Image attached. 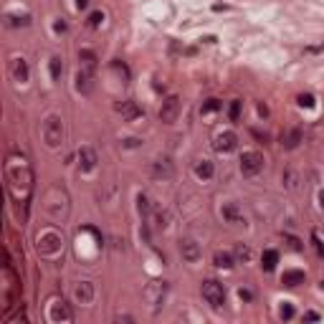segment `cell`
<instances>
[{
    "label": "cell",
    "mask_w": 324,
    "mask_h": 324,
    "mask_svg": "<svg viewBox=\"0 0 324 324\" xmlns=\"http://www.w3.org/2000/svg\"><path fill=\"white\" fill-rule=\"evenodd\" d=\"M43 142H46L51 150L61 147V142H64V122H61V116L51 114L46 119V124H43Z\"/></svg>",
    "instance_id": "cell-2"
},
{
    "label": "cell",
    "mask_w": 324,
    "mask_h": 324,
    "mask_svg": "<svg viewBox=\"0 0 324 324\" xmlns=\"http://www.w3.org/2000/svg\"><path fill=\"white\" fill-rule=\"evenodd\" d=\"M96 162H99V155L94 147H81L79 150V170L81 172H92L96 167Z\"/></svg>",
    "instance_id": "cell-10"
},
{
    "label": "cell",
    "mask_w": 324,
    "mask_h": 324,
    "mask_svg": "<svg viewBox=\"0 0 324 324\" xmlns=\"http://www.w3.org/2000/svg\"><path fill=\"white\" fill-rule=\"evenodd\" d=\"M73 314H71V309L64 299H56L51 304V322H71Z\"/></svg>",
    "instance_id": "cell-16"
},
{
    "label": "cell",
    "mask_w": 324,
    "mask_h": 324,
    "mask_svg": "<svg viewBox=\"0 0 324 324\" xmlns=\"http://www.w3.org/2000/svg\"><path fill=\"white\" fill-rule=\"evenodd\" d=\"M56 195L53 193H48V198H46V210H48V215L53 218V220H61V218H66V213H69V195L64 193L61 187H58V200H53Z\"/></svg>",
    "instance_id": "cell-6"
},
{
    "label": "cell",
    "mask_w": 324,
    "mask_h": 324,
    "mask_svg": "<svg viewBox=\"0 0 324 324\" xmlns=\"http://www.w3.org/2000/svg\"><path fill=\"white\" fill-rule=\"evenodd\" d=\"M218 109H220V99L210 96V99H205V101H203V107H200V114L205 116V114H213V112H218Z\"/></svg>",
    "instance_id": "cell-30"
},
{
    "label": "cell",
    "mask_w": 324,
    "mask_h": 324,
    "mask_svg": "<svg viewBox=\"0 0 324 324\" xmlns=\"http://www.w3.org/2000/svg\"><path fill=\"white\" fill-rule=\"evenodd\" d=\"M235 256L243 258V261H248V258H251V248L243 246V243H238V246H235Z\"/></svg>",
    "instance_id": "cell-33"
},
{
    "label": "cell",
    "mask_w": 324,
    "mask_h": 324,
    "mask_svg": "<svg viewBox=\"0 0 324 324\" xmlns=\"http://www.w3.org/2000/svg\"><path fill=\"white\" fill-rule=\"evenodd\" d=\"M278 317H281V319H291L294 317V306L291 304H284L281 309H278Z\"/></svg>",
    "instance_id": "cell-36"
},
{
    "label": "cell",
    "mask_w": 324,
    "mask_h": 324,
    "mask_svg": "<svg viewBox=\"0 0 324 324\" xmlns=\"http://www.w3.org/2000/svg\"><path fill=\"white\" fill-rule=\"evenodd\" d=\"M281 281H284L286 286H299V284H304V281H306V274H304V271H299V269H289V271H284Z\"/></svg>",
    "instance_id": "cell-22"
},
{
    "label": "cell",
    "mask_w": 324,
    "mask_h": 324,
    "mask_svg": "<svg viewBox=\"0 0 324 324\" xmlns=\"http://www.w3.org/2000/svg\"><path fill=\"white\" fill-rule=\"evenodd\" d=\"M18 187H21V200L18 203L28 205L31 190H33V172H31V167H28V162L23 157H21V162L10 160V165H8V190H10V195H16Z\"/></svg>",
    "instance_id": "cell-1"
},
{
    "label": "cell",
    "mask_w": 324,
    "mask_h": 324,
    "mask_svg": "<svg viewBox=\"0 0 324 324\" xmlns=\"http://www.w3.org/2000/svg\"><path fill=\"white\" fill-rule=\"evenodd\" d=\"M213 172H215V167H213V162L210 160H200L198 165H195V175L200 180H210L213 178Z\"/></svg>",
    "instance_id": "cell-24"
},
{
    "label": "cell",
    "mask_w": 324,
    "mask_h": 324,
    "mask_svg": "<svg viewBox=\"0 0 324 324\" xmlns=\"http://www.w3.org/2000/svg\"><path fill=\"white\" fill-rule=\"evenodd\" d=\"M299 107L312 109V107H314V96H312V94H299Z\"/></svg>",
    "instance_id": "cell-34"
},
{
    "label": "cell",
    "mask_w": 324,
    "mask_h": 324,
    "mask_svg": "<svg viewBox=\"0 0 324 324\" xmlns=\"http://www.w3.org/2000/svg\"><path fill=\"white\" fill-rule=\"evenodd\" d=\"M289 246L294 248V251H301V243H299L297 238H289Z\"/></svg>",
    "instance_id": "cell-40"
},
{
    "label": "cell",
    "mask_w": 324,
    "mask_h": 324,
    "mask_svg": "<svg viewBox=\"0 0 324 324\" xmlns=\"http://www.w3.org/2000/svg\"><path fill=\"white\" fill-rule=\"evenodd\" d=\"M258 114L266 116V114H269V107H266V104H258Z\"/></svg>",
    "instance_id": "cell-42"
},
{
    "label": "cell",
    "mask_w": 324,
    "mask_h": 324,
    "mask_svg": "<svg viewBox=\"0 0 324 324\" xmlns=\"http://www.w3.org/2000/svg\"><path fill=\"white\" fill-rule=\"evenodd\" d=\"M48 69H51V79L58 81L61 79V73H64V64H61V56H51V61H48Z\"/></svg>",
    "instance_id": "cell-28"
},
{
    "label": "cell",
    "mask_w": 324,
    "mask_h": 324,
    "mask_svg": "<svg viewBox=\"0 0 324 324\" xmlns=\"http://www.w3.org/2000/svg\"><path fill=\"white\" fill-rule=\"evenodd\" d=\"M178 114H180V96H175V94L165 96V101L160 104V112H157L160 122L162 124H172L175 119H178Z\"/></svg>",
    "instance_id": "cell-7"
},
{
    "label": "cell",
    "mask_w": 324,
    "mask_h": 324,
    "mask_svg": "<svg viewBox=\"0 0 324 324\" xmlns=\"http://www.w3.org/2000/svg\"><path fill=\"white\" fill-rule=\"evenodd\" d=\"M165 291H167L165 281H152L150 286H147V299H150L152 304H160L162 299H165Z\"/></svg>",
    "instance_id": "cell-19"
},
{
    "label": "cell",
    "mask_w": 324,
    "mask_h": 324,
    "mask_svg": "<svg viewBox=\"0 0 324 324\" xmlns=\"http://www.w3.org/2000/svg\"><path fill=\"white\" fill-rule=\"evenodd\" d=\"M278 263V251L276 248H266V251L261 254V269L263 271H274Z\"/></svg>",
    "instance_id": "cell-21"
},
{
    "label": "cell",
    "mask_w": 324,
    "mask_h": 324,
    "mask_svg": "<svg viewBox=\"0 0 324 324\" xmlns=\"http://www.w3.org/2000/svg\"><path fill=\"white\" fill-rule=\"evenodd\" d=\"M319 205H322V208H324V190H322V193H319Z\"/></svg>",
    "instance_id": "cell-43"
},
{
    "label": "cell",
    "mask_w": 324,
    "mask_h": 324,
    "mask_svg": "<svg viewBox=\"0 0 324 324\" xmlns=\"http://www.w3.org/2000/svg\"><path fill=\"white\" fill-rule=\"evenodd\" d=\"M263 155L256 152V150H248L241 155V175L243 178H256V175L263 170Z\"/></svg>",
    "instance_id": "cell-5"
},
{
    "label": "cell",
    "mask_w": 324,
    "mask_h": 324,
    "mask_svg": "<svg viewBox=\"0 0 324 324\" xmlns=\"http://www.w3.org/2000/svg\"><path fill=\"white\" fill-rule=\"evenodd\" d=\"M112 66H114V71H119V73H122V76H124V81L129 79V69H127V66H124V64L119 61V58H116V61H114Z\"/></svg>",
    "instance_id": "cell-35"
},
{
    "label": "cell",
    "mask_w": 324,
    "mask_h": 324,
    "mask_svg": "<svg viewBox=\"0 0 324 324\" xmlns=\"http://www.w3.org/2000/svg\"><path fill=\"white\" fill-rule=\"evenodd\" d=\"M213 263H215L218 269H233V256L226 254V251H218V254L213 256Z\"/></svg>",
    "instance_id": "cell-27"
},
{
    "label": "cell",
    "mask_w": 324,
    "mask_h": 324,
    "mask_svg": "<svg viewBox=\"0 0 324 324\" xmlns=\"http://www.w3.org/2000/svg\"><path fill=\"white\" fill-rule=\"evenodd\" d=\"M137 210H139V215L147 220L152 215V210H155V205H152V200H150V195H144V193H139L137 195Z\"/></svg>",
    "instance_id": "cell-23"
},
{
    "label": "cell",
    "mask_w": 324,
    "mask_h": 324,
    "mask_svg": "<svg viewBox=\"0 0 324 324\" xmlns=\"http://www.w3.org/2000/svg\"><path fill=\"white\" fill-rule=\"evenodd\" d=\"M86 23H89V28H101V25H104V13H101V10H94V13H89V18H86Z\"/></svg>",
    "instance_id": "cell-31"
},
{
    "label": "cell",
    "mask_w": 324,
    "mask_h": 324,
    "mask_svg": "<svg viewBox=\"0 0 324 324\" xmlns=\"http://www.w3.org/2000/svg\"><path fill=\"white\" fill-rule=\"evenodd\" d=\"M139 144H142L139 137H129V139H124V147H139Z\"/></svg>",
    "instance_id": "cell-37"
},
{
    "label": "cell",
    "mask_w": 324,
    "mask_h": 324,
    "mask_svg": "<svg viewBox=\"0 0 324 324\" xmlns=\"http://www.w3.org/2000/svg\"><path fill=\"white\" fill-rule=\"evenodd\" d=\"M73 297H76L79 304L89 306V304L94 301V284H92V281H79L76 289H73Z\"/></svg>",
    "instance_id": "cell-15"
},
{
    "label": "cell",
    "mask_w": 324,
    "mask_h": 324,
    "mask_svg": "<svg viewBox=\"0 0 324 324\" xmlns=\"http://www.w3.org/2000/svg\"><path fill=\"white\" fill-rule=\"evenodd\" d=\"M61 246H64V238L56 231H43L36 238V248L43 256H56L58 251H61Z\"/></svg>",
    "instance_id": "cell-4"
},
{
    "label": "cell",
    "mask_w": 324,
    "mask_h": 324,
    "mask_svg": "<svg viewBox=\"0 0 324 324\" xmlns=\"http://www.w3.org/2000/svg\"><path fill=\"white\" fill-rule=\"evenodd\" d=\"M175 175V167H172V162L167 157H160L152 162V178L155 180H170Z\"/></svg>",
    "instance_id": "cell-11"
},
{
    "label": "cell",
    "mask_w": 324,
    "mask_h": 324,
    "mask_svg": "<svg viewBox=\"0 0 324 324\" xmlns=\"http://www.w3.org/2000/svg\"><path fill=\"white\" fill-rule=\"evenodd\" d=\"M76 89L81 92V94H92L94 92V71L92 69H79V73H76Z\"/></svg>",
    "instance_id": "cell-14"
},
{
    "label": "cell",
    "mask_w": 324,
    "mask_h": 324,
    "mask_svg": "<svg viewBox=\"0 0 324 324\" xmlns=\"http://www.w3.org/2000/svg\"><path fill=\"white\" fill-rule=\"evenodd\" d=\"M5 25L8 28H25V25H31V16H28V13H8Z\"/></svg>",
    "instance_id": "cell-20"
},
{
    "label": "cell",
    "mask_w": 324,
    "mask_h": 324,
    "mask_svg": "<svg viewBox=\"0 0 324 324\" xmlns=\"http://www.w3.org/2000/svg\"><path fill=\"white\" fill-rule=\"evenodd\" d=\"M114 109H116V112H119V114L124 116V119H127V122H137V119H139V116L144 114V112L139 109V104H137V101H132V99H127V101H119V104H116Z\"/></svg>",
    "instance_id": "cell-12"
},
{
    "label": "cell",
    "mask_w": 324,
    "mask_h": 324,
    "mask_svg": "<svg viewBox=\"0 0 324 324\" xmlns=\"http://www.w3.org/2000/svg\"><path fill=\"white\" fill-rule=\"evenodd\" d=\"M304 319H309V322H317V319H319V314H317V312H304Z\"/></svg>",
    "instance_id": "cell-39"
},
{
    "label": "cell",
    "mask_w": 324,
    "mask_h": 324,
    "mask_svg": "<svg viewBox=\"0 0 324 324\" xmlns=\"http://www.w3.org/2000/svg\"><path fill=\"white\" fill-rule=\"evenodd\" d=\"M79 61H81V66L84 69H96V61H99V58H96V53L94 51H89V48H81L79 51Z\"/></svg>",
    "instance_id": "cell-26"
},
{
    "label": "cell",
    "mask_w": 324,
    "mask_h": 324,
    "mask_svg": "<svg viewBox=\"0 0 324 324\" xmlns=\"http://www.w3.org/2000/svg\"><path fill=\"white\" fill-rule=\"evenodd\" d=\"M238 294H241V299H246V301H251V299H254V294H251V291H246V289H241Z\"/></svg>",
    "instance_id": "cell-38"
},
{
    "label": "cell",
    "mask_w": 324,
    "mask_h": 324,
    "mask_svg": "<svg viewBox=\"0 0 324 324\" xmlns=\"http://www.w3.org/2000/svg\"><path fill=\"white\" fill-rule=\"evenodd\" d=\"M220 213H223V218L228 220V223H235V226H238V223H246L243 210H241L235 203H226L223 208H220Z\"/></svg>",
    "instance_id": "cell-18"
},
{
    "label": "cell",
    "mask_w": 324,
    "mask_h": 324,
    "mask_svg": "<svg viewBox=\"0 0 324 324\" xmlns=\"http://www.w3.org/2000/svg\"><path fill=\"white\" fill-rule=\"evenodd\" d=\"M200 294H203V299L208 301L213 309H223V304H226V289H223V284H220V281H215V278L203 281Z\"/></svg>",
    "instance_id": "cell-3"
},
{
    "label": "cell",
    "mask_w": 324,
    "mask_h": 324,
    "mask_svg": "<svg viewBox=\"0 0 324 324\" xmlns=\"http://www.w3.org/2000/svg\"><path fill=\"white\" fill-rule=\"evenodd\" d=\"M312 246H314L317 256H319V258H324V243H322V238H319L317 233H312Z\"/></svg>",
    "instance_id": "cell-32"
},
{
    "label": "cell",
    "mask_w": 324,
    "mask_h": 324,
    "mask_svg": "<svg viewBox=\"0 0 324 324\" xmlns=\"http://www.w3.org/2000/svg\"><path fill=\"white\" fill-rule=\"evenodd\" d=\"M180 256H183V261H187V263H198L200 256H203V251H200V246H198L193 238H183V241H180Z\"/></svg>",
    "instance_id": "cell-9"
},
{
    "label": "cell",
    "mask_w": 324,
    "mask_h": 324,
    "mask_svg": "<svg viewBox=\"0 0 324 324\" xmlns=\"http://www.w3.org/2000/svg\"><path fill=\"white\" fill-rule=\"evenodd\" d=\"M213 147H215V152L228 155V152H233L235 147H238V137H235V132H220V135L215 137V142H213Z\"/></svg>",
    "instance_id": "cell-8"
},
{
    "label": "cell",
    "mask_w": 324,
    "mask_h": 324,
    "mask_svg": "<svg viewBox=\"0 0 324 324\" xmlns=\"http://www.w3.org/2000/svg\"><path fill=\"white\" fill-rule=\"evenodd\" d=\"M10 73H13V81H18V84H25L28 76H31V71H28V61L23 56H16L10 61Z\"/></svg>",
    "instance_id": "cell-13"
},
{
    "label": "cell",
    "mask_w": 324,
    "mask_h": 324,
    "mask_svg": "<svg viewBox=\"0 0 324 324\" xmlns=\"http://www.w3.org/2000/svg\"><path fill=\"white\" fill-rule=\"evenodd\" d=\"M147 223H152L157 231L167 228V213H165V210H160V208H155V210H152V215L147 218Z\"/></svg>",
    "instance_id": "cell-25"
},
{
    "label": "cell",
    "mask_w": 324,
    "mask_h": 324,
    "mask_svg": "<svg viewBox=\"0 0 324 324\" xmlns=\"http://www.w3.org/2000/svg\"><path fill=\"white\" fill-rule=\"evenodd\" d=\"M76 8L79 10H86V8H89V0H76Z\"/></svg>",
    "instance_id": "cell-41"
},
{
    "label": "cell",
    "mask_w": 324,
    "mask_h": 324,
    "mask_svg": "<svg viewBox=\"0 0 324 324\" xmlns=\"http://www.w3.org/2000/svg\"><path fill=\"white\" fill-rule=\"evenodd\" d=\"M304 142V132L299 127H291L286 135L281 137V144H284V150H297V147Z\"/></svg>",
    "instance_id": "cell-17"
},
{
    "label": "cell",
    "mask_w": 324,
    "mask_h": 324,
    "mask_svg": "<svg viewBox=\"0 0 324 324\" xmlns=\"http://www.w3.org/2000/svg\"><path fill=\"white\" fill-rule=\"evenodd\" d=\"M241 112H243V101L241 99H233L231 107H228V119L231 122H238L241 119Z\"/></svg>",
    "instance_id": "cell-29"
}]
</instances>
